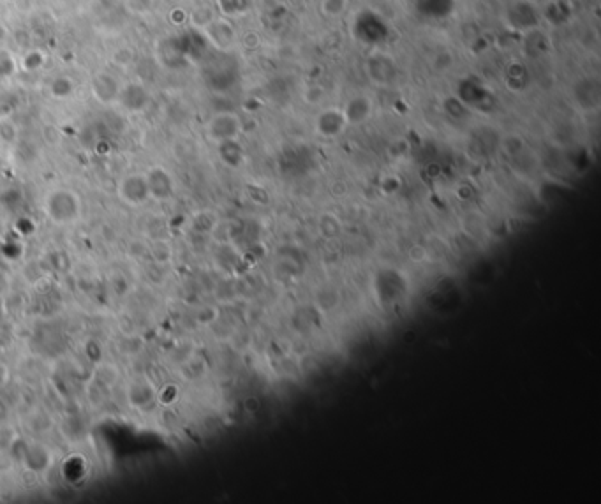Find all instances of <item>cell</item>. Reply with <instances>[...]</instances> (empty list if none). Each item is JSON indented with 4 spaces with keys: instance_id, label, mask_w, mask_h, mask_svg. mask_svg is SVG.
Listing matches in <instances>:
<instances>
[{
    "instance_id": "cell-1",
    "label": "cell",
    "mask_w": 601,
    "mask_h": 504,
    "mask_svg": "<svg viewBox=\"0 0 601 504\" xmlns=\"http://www.w3.org/2000/svg\"><path fill=\"white\" fill-rule=\"evenodd\" d=\"M42 212L51 224L67 227L81 219L84 201L71 187H53L42 198Z\"/></svg>"
},
{
    "instance_id": "cell-2",
    "label": "cell",
    "mask_w": 601,
    "mask_h": 504,
    "mask_svg": "<svg viewBox=\"0 0 601 504\" xmlns=\"http://www.w3.org/2000/svg\"><path fill=\"white\" fill-rule=\"evenodd\" d=\"M116 198L129 208H140L152 201L145 171H131L120 177V180L116 182Z\"/></svg>"
},
{
    "instance_id": "cell-3",
    "label": "cell",
    "mask_w": 601,
    "mask_h": 504,
    "mask_svg": "<svg viewBox=\"0 0 601 504\" xmlns=\"http://www.w3.org/2000/svg\"><path fill=\"white\" fill-rule=\"evenodd\" d=\"M146 184H149L150 199L157 203H166L175 198L177 192V184L168 168L161 164L150 166L145 170Z\"/></svg>"
},
{
    "instance_id": "cell-4",
    "label": "cell",
    "mask_w": 601,
    "mask_h": 504,
    "mask_svg": "<svg viewBox=\"0 0 601 504\" xmlns=\"http://www.w3.org/2000/svg\"><path fill=\"white\" fill-rule=\"evenodd\" d=\"M205 129H207V136L210 138V141L219 145L222 141L237 140L238 134L242 133V122L235 113L219 112L210 116Z\"/></svg>"
},
{
    "instance_id": "cell-5",
    "label": "cell",
    "mask_w": 601,
    "mask_h": 504,
    "mask_svg": "<svg viewBox=\"0 0 601 504\" xmlns=\"http://www.w3.org/2000/svg\"><path fill=\"white\" fill-rule=\"evenodd\" d=\"M122 83L118 81L115 75L112 73H97L90 83V90L94 99L97 103L104 104V106H110V104H116L118 101V95H120Z\"/></svg>"
},
{
    "instance_id": "cell-6",
    "label": "cell",
    "mask_w": 601,
    "mask_h": 504,
    "mask_svg": "<svg viewBox=\"0 0 601 504\" xmlns=\"http://www.w3.org/2000/svg\"><path fill=\"white\" fill-rule=\"evenodd\" d=\"M150 99H152V97H150L149 88H146L143 83L129 81L125 83V85H122L120 95H118L116 104H120L122 108H125V110L131 113H141L149 108Z\"/></svg>"
},
{
    "instance_id": "cell-7",
    "label": "cell",
    "mask_w": 601,
    "mask_h": 504,
    "mask_svg": "<svg viewBox=\"0 0 601 504\" xmlns=\"http://www.w3.org/2000/svg\"><path fill=\"white\" fill-rule=\"evenodd\" d=\"M205 38L212 42V45L219 48V50H228L235 45V39H237V34L235 29L231 27L228 20L224 18H214V20L205 27Z\"/></svg>"
},
{
    "instance_id": "cell-8",
    "label": "cell",
    "mask_w": 601,
    "mask_h": 504,
    "mask_svg": "<svg viewBox=\"0 0 601 504\" xmlns=\"http://www.w3.org/2000/svg\"><path fill=\"white\" fill-rule=\"evenodd\" d=\"M127 401L136 410H149L157 401V390L152 383L140 377L127 386Z\"/></svg>"
},
{
    "instance_id": "cell-9",
    "label": "cell",
    "mask_w": 601,
    "mask_h": 504,
    "mask_svg": "<svg viewBox=\"0 0 601 504\" xmlns=\"http://www.w3.org/2000/svg\"><path fill=\"white\" fill-rule=\"evenodd\" d=\"M346 125H348V122H346L344 115L337 110H327L318 116V133L323 134L324 138L339 136Z\"/></svg>"
},
{
    "instance_id": "cell-10",
    "label": "cell",
    "mask_w": 601,
    "mask_h": 504,
    "mask_svg": "<svg viewBox=\"0 0 601 504\" xmlns=\"http://www.w3.org/2000/svg\"><path fill=\"white\" fill-rule=\"evenodd\" d=\"M370 110H372L370 101L367 97H363V95H357V97H353V99L348 101L342 115H344L348 124H361L363 120L369 118Z\"/></svg>"
},
{
    "instance_id": "cell-11",
    "label": "cell",
    "mask_w": 601,
    "mask_h": 504,
    "mask_svg": "<svg viewBox=\"0 0 601 504\" xmlns=\"http://www.w3.org/2000/svg\"><path fill=\"white\" fill-rule=\"evenodd\" d=\"M367 71L372 76L374 83H390V79L394 78V64L390 62V58L383 55L370 58Z\"/></svg>"
},
{
    "instance_id": "cell-12",
    "label": "cell",
    "mask_w": 601,
    "mask_h": 504,
    "mask_svg": "<svg viewBox=\"0 0 601 504\" xmlns=\"http://www.w3.org/2000/svg\"><path fill=\"white\" fill-rule=\"evenodd\" d=\"M219 155L222 159L224 164L231 166V168H237L238 164L242 162L244 159V150L242 147L238 145L237 140H229V141H222L219 143Z\"/></svg>"
},
{
    "instance_id": "cell-13",
    "label": "cell",
    "mask_w": 601,
    "mask_h": 504,
    "mask_svg": "<svg viewBox=\"0 0 601 504\" xmlns=\"http://www.w3.org/2000/svg\"><path fill=\"white\" fill-rule=\"evenodd\" d=\"M50 92L55 99H69L75 94V81L69 76H57L51 81Z\"/></svg>"
},
{
    "instance_id": "cell-14",
    "label": "cell",
    "mask_w": 601,
    "mask_h": 504,
    "mask_svg": "<svg viewBox=\"0 0 601 504\" xmlns=\"http://www.w3.org/2000/svg\"><path fill=\"white\" fill-rule=\"evenodd\" d=\"M217 5L226 16H238L249 11L251 0H217Z\"/></svg>"
},
{
    "instance_id": "cell-15",
    "label": "cell",
    "mask_w": 601,
    "mask_h": 504,
    "mask_svg": "<svg viewBox=\"0 0 601 504\" xmlns=\"http://www.w3.org/2000/svg\"><path fill=\"white\" fill-rule=\"evenodd\" d=\"M46 64V53L41 50H30L21 58V67L27 73H36L41 71Z\"/></svg>"
},
{
    "instance_id": "cell-16",
    "label": "cell",
    "mask_w": 601,
    "mask_h": 504,
    "mask_svg": "<svg viewBox=\"0 0 601 504\" xmlns=\"http://www.w3.org/2000/svg\"><path fill=\"white\" fill-rule=\"evenodd\" d=\"M159 5V0H125V8L129 13L145 16V14L154 13V9Z\"/></svg>"
},
{
    "instance_id": "cell-17",
    "label": "cell",
    "mask_w": 601,
    "mask_h": 504,
    "mask_svg": "<svg viewBox=\"0 0 601 504\" xmlns=\"http://www.w3.org/2000/svg\"><path fill=\"white\" fill-rule=\"evenodd\" d=\"M349 5V0H323L321 9L323 13L330 18H337L340 14H344L346 8Z\"/></svg>"
},
{
    "instance_id": "cell-18",
    "label": "cell",
    "mask_w": 601,
    "mask_h": 504,
    "mask_svg": "<svg viewBox=\"0 0 601 504\" xmlns=\"http://www.w3.org/2000/svg\"><path fill=\"white\" fill-rule=\"evenodd\" d=\"M16 438L18 434L16 430L13 429V425H9L8 422L2 420V422H0V450H5V448L11 446V444L16 441Z\"/></svg>"
},
{
    "instance_id": "cell-19",
    "label": "cell",
    "mask_w": 601,
    "mask_h": 504,
    "mask_svg": "<svg viewBox=\"0 0 601 504\" xmlns=\"http://www.w3.org/2000/svg\"><path fill=\"white\" fill-rule=\"evenodd\" d=\"M9 379H11V370H9V365L0 360V390L8 385Z\"/></svg>"
}]
</instances>
